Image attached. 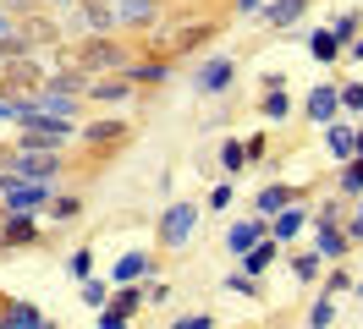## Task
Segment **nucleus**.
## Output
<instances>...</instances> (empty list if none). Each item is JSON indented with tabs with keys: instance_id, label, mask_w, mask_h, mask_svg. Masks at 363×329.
Here are the masks:
<instances>
[{
	"instance_id": "obj_1",
	"label": "nucleus",
	"mask_w": 363,
	"mask_h": 329,
	"mask_svg": "<svg viewBox=\"0 0 363 329\" xmlns=\"http://www.w3.org/2000/svg\"><path fill=\"white\" fill-rule=\"evenodd\" d=\"M50 197V181H28V175H0V203L11 214H33Z\"/></svg>"
},
{
	"instance_id": "obj_2",
	"label": "nucleus",
	"mask_w": 363,
	"mask_h": 329,
	"mask_svg": "<svg viewBox=\"0 0 363 329\" xmlns=\"http://www.w3.org/2000/svg\"><path fill=\"white\" fill-rule=\"evenodd\" d=\"M193 219H199L193 203H171V209L160 214V241H165V247H182V241L193 236Z\"/></svg>"
},
{
	"instance_id": "obj_3",
	"label": "nucleus",
	"mask_w": 363,
	"mask_h": 329,
	"mask_svg": "<svg viewBox=\"0 0 363 329\" xmlns=\"http://www.w3.org/2000/svg\"><path fill=\"white\" fill-rule=\"evenodd\" d=\"M11 165H17V175H28V181H50V175H55V154H45V143H23V154H17Z\"/></svg>"
},
{
	"instance_id": "obj_4",
	"label": "nucleus",
	"mask_w": 363,
	"mask_h": 329,
	"mask_svg": "<svg viewBox=\"0 0 363 329\" xmlns=\"http://www.w3.org/2000/svg\"><path fill=\"white\" fill-rule=\"evenodd\" d=\"M336 110H341V88H314V93H308V115H314V121L330 127V121H336Z\"/></svg>"
},
{
	"instance_id": "obj_5",
	"label": "nucleus",
	"mask_w": 363,
	"mask_h": 329,
	"mask_svg": "<svg viewBox=\"0 0 363 329\" xmlns=\"http://www.w3.org/2000/svg\"><path fill=\"white\" fill-rule=\"evenodd\" d=\"M193 83L204 88V93H220V88H231V61H209L204 71L193 77Z\"/></svg>"
},
{
	"instance_id": "obj_6",
	"label": "nucleus",
	"mask_w": 363,
	"mask_h": 329,
	"mask_svg": "<svg viewBox=\"0 0 363 329\" xmlns=\"http://www.w3.org/2000/svg\"><path fill=\"white\" fill-rule=\"evenodd\" d=\"M149 11H155L149 0H111L105 6V17H116V22H149Z\"/></svg>"
},
{
	"instance_id": "obj_7",
	"label": "nucleus",
	"mask_w": 363,
	"mask_h": 329,
	"mask_svg": "<svg viewBox=\"0 0 363 329\" xmlns=\"http://www.w3.org/2000/svg\"><path fill=\"white\" fill-rule=\"evenodd\" d=\"M347 247L352 241L341 236V231H330V219H319V258H347Z\"/></svg>"
},
{
	"instance_id": "obj_8",
	"label": "nucleus",
	"mask_w": 363,
	"mask_h": 329,
	"mask_svg": "<svg viewBox=\"0 0 363 329\" xmlns=\"http://www.w3.org/2000/svg\"><path fill=\"white\" fill-rule=\"evenodd\" d=\"M242 263H248V275H264V269L275 263V241H264V236H259V241L248 247V253H242Z\"/></svg>"
},
{
	"instance_id": "obj_9",
	"label": "nucleus",
	"mask_w": 363,
	"mask_h": 329,
	"mask_svg": "<svg viewBox=\"0 0 363 329\" xmlns=\"http://www.w3.org/2000/svg\"><path fill=\"white\" fill-rule=\"evenodd\" d=\"M0 324H17V329H39L45 318H39V307H23V302H11V307H0Z\"/></svg>"
},
{
	"instance_id": "obj_10",
	"label": "nucleus",
	"mask_w": 363,
	"mask_h": 329,
	"mask_svg": "<svg viewBox=\"0 0 363 329\" xmlns=\"http://www.w3.org/2000/svg\"><path fill=\"white\" fill-rule=\"evenodd\" d=\"M303 17V0H275V6H264V22L270 28H286V22Z\"/></svg>"
},
{
	"instance_id": "obj_11",
	"label": "nucleus",
	"mask_w": 363,
	"mask_h": 329,
	"mask_svg": "<svg viewBox=\"0 0 363 329\" xmlns=\"http://www.w3.org/2000/svg\"><path fill=\"white\" fill-rule=\"evenodd\" d=\"M259 236H264V225H259V219H248V225H237V231H231V241H226V247L237 253V258H242V253H248V247H253Z\"/></svg>"
},
{
	"instance_id": "obj_12",
	"label": "nucleus",
	"mask_w": 363,
	"mask_h": 329,
	"mask_svg": "<svg viewBox=\"0 0 363 329\" xmlns=\"http://www.w3.org/2000/svg\"><path fill=\"white\" fill-rule=\"evenodd\" d=\"M297 231H303V209H281V214H275V225H270V236H275V241L297 236Z\"/></svg>"
},
{
	"instance_id": "obj_13",
	"label": "nucleus",
	"mask_w": 363,
	"mask_h": 329,
	"mask_svg": "<svg viewBox=\"0 0 363 329\" xmlns=\"http://www.w3.org/2000/svg\"><path fill=\"white\" fill-rule=\"evenodd\" d=\"M143 275H149V253H127L116 263V280H143Z\"/></svg>"
},
{
	"instance_id": "obj_14",
	"label": "nucleus",
	"mask_w": 363,
	"mask_h": 329,
	"mask_svg": "<svg viewBox=\"0 0 363 329\" xmlns=\"http://www.w3.org/2000/svg\"><path fill=\"white\" fill-rule=\"evenodd\" d=\"M286 197H292L286 187H264V192H259V214H264V219L281 214V209H286Z\"/></svg>"
},
{
	"instance_id": "obj_15",
	"label": "nucleus",
	"mask_w": 363,
	"mask_h": 329,
	"mask_svg": "<svg viewBox=\"0 0 363 329\" xmlns=\"http://www.w3.org/2000/svg\"><path fill=\"white\" fill-rule=\"evenodd\" d=\"M6 241H11V247L33 241V219H28V214H11V219H6Z\"/></svg>"
},
{
	"instance_id": "obj_16",
	"label": "nucleus",
	"mask_w": 363,
	"mask_h": 329,
	"mask_svg": "<svg viewBox=\"0 0 363 329\" xmlns=\"http://www.w3.org/2000/svg\"><path fill=\"white\" fill-rule=\"evenodd\" d=\"M352 143H358L352 127H330V154H336V159H352Z\"/></svg>"
},
{
	"instance_id": "obj_17",
	"label": "nucleus",
	"mask_w": 363,
	"mask_h": 329,
	"mask_svg": "<svg viewBox=\"0 0 363 329\" xmlns=\"http://www.w3.org/2000/svg\"><path fill=\"white\" fill-rule=\"evenodd\" d=\"M67 269L77 275V280H89V275H94V253H89V247H77V253L67 258Z\"/></svg>"
},
{
	"instance_id": "obj_18",
	"label": "nucleus",
	"mask_w": 363,
	"mask_h": 329,
	"mask_svg": "<svg viewBox=\"0 0 363 329\" xmlns=\"http://www.w3.org/2000/svg\"><path fill=\"white\" fill-rule=\"evenodd\" d=\"M264 115H270V121L292 115V105H286V93H281V88H270V93H264Z\"/></svg>"
},
{
	"instance_id": "obj_19",
	"label": "nucleus",
	"mask_w": 363,
	"mask_h": 329,
	"mask_svg": "<svg viewBox=\"0 0 363 329\" xmlns=\"http://www.w3.org/2000/svg\"><path fill=\"white\" fill-rule=\"evenodd\" d=\"M220 165H226V175L242 171V165H248V149H242V143H226V149H220Z\"/></svg>"
},
{
	"instance_id": "obj_20",
	"label": "nucleus",
	"mask_w": 363,
	"mask_h": 329,
	"mask_svg": "<svg viewBox=\"0 0 363 329\" xmlns=\"http://www.w3.org/2000/svg\"><path fill=\"white\" fill-rule=\"evenodd\" d=\"M105 291H111V285H99V280H94V275H89L77 296H83V307H105Z\"/></svg>"
},
{
	"instance_id": "obj_21",
	"label": "nucleus",
	"mask_w": 363,
	"mask_h": 329,
	"mask_svg": "<svg viewBox=\"0 0 363 329\" xmlns=\"http://www.w3.org/2000/svg\"><path fill=\"white\" fill-rule=\"evenodd\" d=\"M127 77H133V83H160V77H165V66H160V61H149V66H127Z\"/></svg>"
},
{
	"instance_id": "obj_22",
	"label": "nucleus",
	"mask_w": 363,
	"mask_h": 329,
	"mask_svg": "<svg viewBox=\"0 0 363 329\" xmlns=\"http://www.w3.org/2000/svg\"><path fill=\"white\" fill-rule=\"evenodd\" d=\"M308 50H314L319 61H330V55H336V33H314V39H308Z\"/></svg>"
},
{
	"instance_id": "obj_23",
	"label": "nucleus",
	"mask_w": 363,
	"mask_h": 329,
	"mask_svg": "<svg viewBox=\"0 0 363 329\" xmlns=\"http://www.w3.org/2000/svg\"><path fill=\"white\" fill-rule=\"evenodd\" d=\"M292 269H297V280H319V253H303Z\"/></svg>"
},
{
	"instance_id": "obj_24",
	"label": "nucleus",
	"mask_w": 363,
	"mask_h": 329,
	"mask_svg": "<svg viewBox=\"0 0 363 329\" xmlns=\"http://www.w3.org/2000/svg\"><path fill=\"white\" fill-rule=\"evenodd\" d=\"M341 187H347V192H363V159H352V165L341 171Z\"/></svg>"
},
{
	"instance_id": "obj_25",
	"label": "nucleus",
	"mask_w": 363,
	"mask_h": 329,
	"mask_svg": "<svg viewBox=\"0 0 363 329\" xmlns=\"http://www.w3.org/2000/svg\"><path fill=\"white\" fill-rule=\"evenodd\" d=\"M231 197H237V192H231V175H226V181H220V187H215V192H209V209H226Z\"/></svg>"
},
{
	"instance_id": "obj_26",
	"label": "nucleus",
	"mask_w": 363,
	"mask_h": 329,
	"mask_svg": "<svg viewBox=\"0 0 363 329\" xmlns=\"http://www.w3.org/2000/svg\"><path fill=\"white\" fill-rule=\"evenodd\" d=\"M341 105H347V110H363V83H347V88H341Z\"/></svg>"
},
{
	"instance_id": "obj_27",
	"label": "nucleus",
	"mask_w": 363,
	"mask_h": 329,
	"mask_svg": "<svg viewBox=\"0 0 363 329\" xmlns=\"http://www.w3.org/2000/svg\"><path fill=\"white\" fill-rule=\"evenodd\" d=\"M89 137H94V143H111V137H121V121H105V127H94Z\"/></svg>"
},
{
	"instance_id": "obj_28",
	"label": "nucleus",
	"mask_w": 363,
	"mask_h": 329,
	"mask_svg": "<svg viewBox=\"0 0 363 329\" xmlns=\"http://www.w3.org/2000/svg\"><path fill=\"white\" fill-rule=\"evenodd\" d=\"M116 307H121V313H133V307H138V285L121 280V296H116Z\"/></svg>"
},
{
	"instance_id": "obj_29",
	"label": "nucleus",
	"mask_w": 363,
	"mask_h": 329,
	"mask_svg": "<svg viewBox=\"0 0 363 329\" xmlns=\"http://www.w3.org/2000/svg\"><path fill=\"white\" fill-rule=\"evenodd\" d=\"M330 33H336V44L352 39V33H358V17H336V28H330Z\"/></svg>"
},
{
	"instance_id": "obj_30",
	"label": "nucleus",
	"mask_w": 363,
	"mask_h": 329,
	"mask_svg": "<svg viewBox=\"0 0 363 329\" xmlns=\"http://www.w3.org/2000/svg\"><path fill=\"white\" fill-rule=\"evenodd\" d=\"M99 324H105V329H121V324H127V313H121V307H105V313H99Z\"/></svg>"
},
{
	"instance_id": "obj_31",
	"label": "nucleus",
	"mask_w": 363,
	"mask_h": 329,
	"mask_svg": "<svg viewBox=\"0 0 363 329\" xmlns=\"http://www.w3.org/2000/svg\"><path fill=\"white\" fill-rule=\"evenodd\" d=\"M94 93H99V99H121V93H127V83H99Z\"/></svg>"
},
{
	"instance_id": "obj_32",
	"label": "nucleus",
	"mask_w": 363,
	"mask_h": 329,
	"mask_svg": "<svg viewBox=\"0 0 363 329\" xmlns=\"http://www.w3.org/2000/svg\"><path fill=\"white\" fill-rule=\"evenodd\" d=\"M352 154H363V132H358V143H352Z\"/></svg>"
},
{
	"instance_id": "obj_33",
	"label": "nucleus",
	"mask_w": 363,
	"mask_h": 329,
	"mask_svg": "<svg viewBox=\"0 0 363 329\" xmlns=\"http://www.w3.org/2000/svg\"><path fill=\"white\" fill-rule=\"evenodd\" d=\"M358 55H363V44H358Z\"/></svg>"
}]
</instances>
